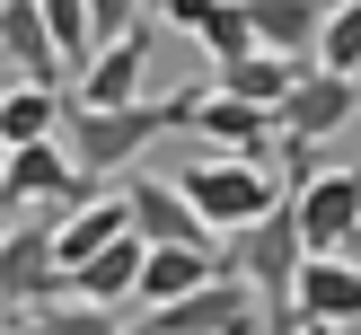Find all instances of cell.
Segmentation results:
<instances>
[{
	"label": "cell",
	"mask_w": 361,
	"mask_h": 335,
	"mask_svg": "<svg viewBox=\"0 0 361 335\" xmlns=\"http://www.w3.org/2000/svg\"><path fill=\"white\" fill-rule=\"evenodd\" d=\"M0 229H9V212H0Z\"/></svg>",
	"instance_id": "obj_25"
},
{
	"label": "cell",
	"mask_w": 361,
	"mask_h": 335,
	"mask_svg": "<svg viewBox=\"0 0 361 335\" xmlns=\"http://www.w3.org/2000/svg\"><path fill=\"white\" fill-rule=\"evenodd\" d=\"M62 88H44V80H9L0 88V141H53V123H62Z\"/></svg>",
	"instance_id": "obj_19"
},
{
	"label": "cell",
	"mask_w": 361,
	"mask_h": 335,
	"mask_svg": "<svg viewBox=\"0 0 361 335\" xmlns=\"http://www.w3.org/2000/svg\"><path fill=\"white\" fill-rule=\"evenodd\" d=\"M176 115H185V88H176V97H133V106H62L53 141H62V159L97 185L123 159H141L159 133H176Z\"/></svg>",
	"instance_id": "obj_1"
},
{
	"label": "cell",
	"mask_w": 361,
	"mask_h": 335,
	"mask_svg": "<svg viewBox=\"0 0 361 335\" xmlns=\"http://www.w3.org/2000/svg\"><path fill=\"white\" fill-rule=\"evenodd\" d=\"M123 229V194H80V203L62 212V221H44V238H53V264H80L88 247H106Z\"/></svg>",
	"instance_id": "obj_17"
},
{
	"label": "cell",
	"mask_w": 361,
	"mask_h": 335,
	"mask_svg": "<svg viewBox=\"0 0 361 335\" xmlns=\"http://www.w3.org/2000/svg\"><path fill=\"white\" fill-rule=\"evenodd\" d=\"M326 9H335V0H247V44H256V53H282V62H309Z\"/></svg>",
	"instance_id": "obj_14"
},
{
	"label": "cell",
	"mask_w": 361,
	"mask_h": 335,
	"mask_svg": "<svg viewBox=\"0 0 361 335\" xmlns=\"http://www.w3.org/2000/svg\"><path fill=\"white\" fill-rule=\"evenodd\" d=\"M123 229H133L141 247H194V238H212V229L194 221V203L176 185H159V176H133V185H123Z\"/></svg>",
	"instance_id": "obj_12"
},
{
	"label": "cell",
	"mask_w": 361,
	"mask_h": 335,
	"mask_svg": "<svg viewBox=\"0 0 361 335\" xmlns=\"http://www.w3.org/2000/svg\"><path fill=\"white\" fill-rule=\"evenodd\" d=\"M291 317L353 327V317H361V264H353V256H300V274H291Z\"/></svg>",
	"instance_id": "obj_10"
},
{
	"label": "cell",
	"mask_w": 361,
	"mask_h": 335,
	"mask_svg": "<svg viewBox=\"0 0 361 335\" xmlns=\"http://www.w3.org/2000/svg\"><path fill=\"white\" fill-rule=\"evenodd\" d=\"M35 300H62V264H53L44 221L18 212V221L0 229V309H35Z\"/></svg>",
	"instance_id": "obj_9"
},
{
	"label": "cell",
	"mask_w": 361,
	"mask_h": 335,
	"mask_svg": "<svg viewBox=\"0 0 361 335\" xmlns=\"http://www.w3.org/2000/svg\"><path fill=\"white\" fill-rule=\"evenodd\" d=\"M62 97L71 106H133V97H150V18H133L123 35H106L80 62V88H62Z\"/></svg>",
	"instance_id": "obj_8"
},
{
	"label": "cell",
	"mask_w": 361,
	"mask_h": 335,
	"mask_svg": "<svg viewBox=\"0 0 361 335\" xmlns=\"http://www.w3.org/2000/svg\"><path fill=\"white\" fill-rule=\"evenodd\" d=\"M80 9H88V35L106 44V35H123V27L141 18V0H80Z\"/></svg>",
	"instance_id": "obj_22"
},
{
	"label": "cell",
	"mask_w": 361,
	"mask_h": 335,
	"mask_svg": "<svg viewBox=\"0 0 361 335\" xmlns=\"http://www.w3.org/2000/svg\"><path fill=\"white\" fill-rule=\"evenodd\" d=\"M291 229H300V256H353V229H361V176H353V150H335L317 176H300V194H291Z\"/></svg>",
	"instance_id": "obj_5"
},
{
	"label": "cell",
	"mask_w": 361,
	"mask_h": 335,
	"mask_svg": "<svg viewBox=\"0 0 361 335\" xmlns=\"http://www.w3.org/2000/svg\"><path fill=\"white\" fill-rule=\"evenodd\" d=\"M309 62H317V71H353V62H361V0H335V9L317 18Z\"/></svg>",
	"instance_id": "obj_21"
},
{
	"label": "cell",
	"mask_w": 361,
	"mask_h": 335,
	"mask_svg": "<svg viewBox=\"0 0 361 335\" xmlns=\"http://www.w3.org/2000/svg\"><path fill=\"white\" fill-rule=\"evenodd\" d=\"M238 238V264L229 274H247V291H256V317L274 335H291V274H300V229H291V203H264L247 229H229Z\"/></svg>",
	"instance_id": "obj_3"
},
{
	"label": "cell",
	"mask_w": 361,
	"mask_h": 335,
	"mask_svg": "<svg viewBox=\"0 0 361 335\" xmlns=\"http://www.w3.org/2000/svg\"><path fill=\"white\" fill-rule=\"evenodd\" d=\"M291 71H300V62H282V53H256V44H247L238 62H212V88H221V97H247V106H264V115H274V97L291 88Z\"/></svg>",
	"instance_id": "obj_18"
},
{
	"label": "cell",
	"mask_w": 361,
	"mask_h": 335,
	"mask_svg": "<svg viewBox=\"0 0 361 335\" xmlns=\"http://www.w3.org/2000/svg\"><path fill=\"white\" fill-rule=\"evenodd\" d=\"M176 123H194L203 141H221V150H238V159H274V123H264V106H247V97H221V88H185V115Z\"/></svg>",
	"instance_id": "obj_11"
},
{
	"label": "cell",
	"mask_w": 361,
	"mask_h": 335,
	"mask_svg": "<svg viewBox=\"0 0 361 335\" xmlns=\"http://www.w3.org/2000/svg\"><path fill=\"white\" fill-rule=\"evenodd\" d=\"M176 194L194 203V221H203L212 238H221V229H247L264 203H282V194H274V159H238V150H203V159H185Z\"/></svg>",
	"instance_id": "obj_2"
},
{
	"label": "cell",
	"mask_w": 361,
	"mask_h": 335,
	"mask_svg": "<svg viewBox=\"0 0 361 335\" xmlns=\"http://www.w3.org/2000/svg\"><path fill=\"white\" fill-rule=\"evenodd\" d=\"M133 335H256V291H247V274L212 264L194 291H176V300H159V309H141Z\"/></svg>",
	"instance_id": "obj_4"
},
{
	"label": "cell",
	"mask_w": 361,
	"mask_h": 335,
	"mask_svg": "<svg viewBox=\"0 0 361 335\" xmlns=\"http://www.w3.org/2000/svg\"><path fill=\"white\" fill-rule=\"evenodd\" d=\"M18 335H123L115 309H97V300H35V309H18Z\"/></svg>",
	"instance_id": "obj_20"
},
{
	"label": "cell",
	"mask_w": 361,
	"mask_h": 335,
	"mask_svg": "<svg viewBox=\"0 0 361 335\" xmlns=\"http://www.w3.org/2000/svg\"><path fill=\"white\" fill-rule=\"evenodd\" d=\"M291 335H353V327H317V317H291Z\"/></svg>",
	"instance_id": "obj_23"
},
{
	"label": "cell",
	"mask_w": 361,
	"mask_h": 335,
	"mask_svg": "<svg viewBox=\"0 0 361 335\" xmlns=\"http://www.w3.org/2000/svg\"><path fill=\"white\" fill-rule=\"evenodd\" d=\"M0 71H18V80H44V88H62V80H71L62 53H53V35H44V18H35V0H0Z\"/></svg>",
	"instance_id": "obj_13"
},
{
	"label": "cell",
	"mask_w": 361,
	"mask_h": 335,
	"mask_svg": "<svg viewBox=\"0 0 361 335\" xmlns=\"http://www.w3.org/2000/svg\"><path fill=\"white\" fill-rule=\"evenodd\" d=\"M353 106H361V88H353V71H317V62H300L291 71V88L274 97V133L282 141H344L353 133Z\"/></svg>",
	"instance_id": "obj_7"
},
{
	"label": "cell",
	"mask_w": 361,
	"mask_h": 335,
	"mask_svg": "<svg viewBox=\"0 0 361 335\" xmlns=\"http://www.w3.org/2000/svg\"><path fill=\"white\" fill-rule=\"evenodd\" d=\"M176 35L203 44V62H238L247 53V0H159Z\"/></svg>",
	"instance_id": "obj_15"
},
{
	"label": "cell",
	"mask_w": 361,
	"mask_h": 335,
	"mask_svg": "<svg viewBox=\"0 0 361 335\" xmlns=\"http://www.w3.org/2000/svg\"><path fill=\"white\" fill-rule=\"evenodd\" d=\"M0 335H18V309H0Z\"/></svg>",
	"instance_id": "obj_24"
},
{
	"label": "cell",
	"mask_w": 361,
	"mask_h": 335,
	"mask_svg": "<svg viewBox=\"0 0 361 335\" xmlns=\"http://www.w3.org/2000/svg\"><path fill=\"white\" fill-rule=\"evenodd\" d=\"M88 194V176L62 159V141H9V159H0V212H27V221H62L71 203Z\"/></svg>",
	"instance_id": "obj_6"
},
{
	"label": "cell",
	"mask_w": 361,
	"mask_h": 335,
	"mask_svg": "<svg viewBox=\"0 0 361 335\" xmlns=\"http://www.w3.org/2000/svg\"><path fill=\"white\" fill-rule=\"evenodd\" d=\"M212 264H221V256H212V238H194V247H141V264H133V309H159V300L194 291Z\"/></svg>",
	"instance_id": "obj_16"
}]
</instances>
